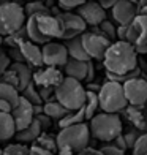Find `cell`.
<instances>
[{
    "mask_svg": "<svg viewBox=\"0 0 147 155\" xmlns=\"http://www.w3.org/2000/svg\"><path fill=\"white\" fill-rule=\"evenodd\" d=\"M65 79L64 73L60 71V68L55 67H41L37 68V71H33V84L37 87H59L62 81Z\"/></svg>",
    "mask_w": 147,
    "mask_h": 155,
    "instance_id": "cell-12",
    "label": "cell"
},
{
    "mask_svg": "<svg viewBox=\"0 0 147 155\" xmlns=\"http://www.w3.org/2000/svg\"><path fill=\"white\" fill-rule=\"evenodd\" d=\"M35 146L41 147V149H46V150H51L54 153L59 152V146H57V136H52L49 133H41L38 136V139L33 143Z\"/></svg>",
    "mask_w": 147,
    "mask_h": 155,
    "instance_id": "cell-28",
    "label": "cell"
},
{
    "mask_svg": "<svg viewBox=\"0 0 147 155\" xmlns=\"http://www.w3.org/2000/svg\"><path fill=\"white\" fill-rule=\"evenodd\" d=\"M19 51L24 57V62L27 65H30L33 68H41L44 67V62H43V51H41L40 45L33 43L30 40H25L24 43L19 45Z\"/></svg>",
    "mask_w": 147,
    "mask_h": 155,
    "instance_id": "cell-17",
    "label": "cell"
},
{
    "mask_svg": "<svg viewBox=\"0 0 147 155\" xmlns=\"http://www.w3.org/2000/svg\"><path fill=\"white\" fill-rule=\"evenodd\" d=\"M109 144H114L116 147H119V149H122V150H127L128 149V146H127V141H125V136H123V133L122 135H119L113 143H109Z\"/></svg>",
    "mask_w": 147,
    "mask_h": 155,
    "instance_id": "cell-44",
    "label": "cell"
},
{
    "mask_svg": "<svg viewBox=\"0 0 147 155\" xmlns=\"http://www.w3.org/2000/svg\"><path fill=\"white\" fill-rule=\"evenodd\" d=\"M101 150L106 153V155H125V150L119 149V147H116L114 144H106V146H103Z\"/></svg>",
    "mask_w": 147,
    "mask_h": 155,
    "instance_id": "cell-41",
    "label": "cell"
},
{
    "mask_svg": "<svg viewBox=\"0 0 147 155\" xmlns=\"http://www.w3.org/2000/svg\"><path fill=\"white\" fill-rule=\"evenodd\" d=\"M70 109H67L62 103H59L57 100H52V101H47L44 103V114L49 116L52 120H62L65 116L70 114Z\"/></svg>",
    "mask_w": 147,
    "mask_h": 155,
    "instance_id": "cell-26",
    "label": "cell"
},
{
    "mask_svg": "<svg viewBox=\"0 0 147 155\" xmlns=\"http://www.w3.org/2000/svg\"><path fill=\"white\" fill-rule=\"evenodd\" d=\"M125 112H127L128 122L135 127L136 130H139L141 133H145L147 131V116L144 114V111L141 108L128 104L127 109H125Z\"/></svg>",
    "mask_w": 147,
    "mask_h": 155,
    "instance_id": "cell-20",
    "label": "cell"
},
{
    "mask_svg": "<svg viewBox=\"0 0 147 155\" xmlns=\"http://www.w3.org/2000/svg\"><path fill=\"white\" fill-rule=\"evenodd\" d=\"M0 52H2V51H0Z\"/></svg>",
    "mask_w": 147,
    "mask_h": 155,
    "instance_id": "cell-60",
    "label": "cell"
},
{
    "mask_svg": "<svg viewBox=\"0 0 147 155\" xmlns=\"http://www.w3.org/2000/svg\"><path fill=\"white\" fill-rule=\"evenodd\" d=\"M11 68L15 70L19 76V92L29 86V84L33 82V73H32V67L27 65L25 62H13Z\"/></svg>",
    "mask_w": 147,
    "mask_h": 155,
    "instance_id": "cell-21",
    "label": "cell"
},
{
    "mask_svg": "<svg viewBox=\"0 0 147 155\" xmlns=\"http://www.w3.org/2000/svg\"><path fill=\"white\" fill-rule=\"evenodd\" d=\"M100 108V100H98V92L87 90V100L84 104V112H86V120H92L96 116V109Z\"/></svg>",
    "mask_w": 147,
    "mask_h": 155,
    "instance_id": "cell-27",
    "label": "cell"
},
{
    "mask_svg": "<svg viewBox=\"0 0 147 155\" xmlns=\"http://www.w3.org/2000/svg\"><path fill=\"white\" fill-rule=\"evenodd\" d=\"M98 100H100L101 112L117 114L120 111H125L128 106V100L123 90V84L106 81L98 90Z\"/></svg>",
    "mask_w": 147,
    "mask_h": 155,
    "instance_id": "cell-4",
    "label": "cell"
},
{
    "mask_svg": "<svg viewBox=\"0 0 147 155\" xmlns=\"http://www.w3.org/2000/svg\"><path fill=\"white\" fill-rule=\"evenodd\" d=\"M128 30H130V24L117 25V40H119V41H127Z\"/></svg>",
    "mask_w": 147,
    "mask_h": 155,
    "instance_id": "cell-42",
    "label": "cell"
},
{
    "mask_svg": "<svg viewBox=\"0 0 147 155\" xmlns=\"http://www.w3.org/2000/svg\"><path fill=\"white\" fill-rule=\"evenodd\" d=\"M0 111H6V112H11V106L6 101H2L0 100Z\"/></svg>",
    "mask_w": 147,
    "mask_h": 155,
    "instance_id": "cell-49",
    "label": "cell"
},
{
    "mask_svg": "<svg viewBox=\"0 0 147 155\" xmlns=\"http://www.w3.org/2000/svg\"><path fill=\"white\" fill-rule=\"evenodd\" d=\"M10 55L6 52H0V76H2L6 70L11 67V62H10Z\"/></svg>",
    "mask_w": 147,
    "mask_h": 155,
    "instance_id": "cell-40",
    "label": "cell"
},
{
    "mask_svg": "<svg viewBox=\"0 0 147 155\" xmlns=\"http://www.w3.org/2000/svg\"><path fill=\"white\" fill-rule=\"evenodd\" d=\"M27 22L24 6L18 2H8L0 5V35L5 38L21 30Z\"/></svg>",
    "mask_w": 147,
    "mask_h": 155,
    "instance_id": "cell-6",
    "label": "cell"
},
{
    "mask_svg": "<svg viewBox=\"0 0 147 155\" xmlns=\"http://www.w3.org/2000/svg\"><path fill=\"white\" fill-rule=\"evenodd\" d=\"M25 40H29V37H27V30H25V25H24L21 30L8 35V37H5L3 38V43L8 45L10 48H19V45L24 43Z\"/></svg>",
    "mask_w": 147,
    "mask_h": 155,
    "instance_id": "cell-31",
    "label": "cell"
},
{
    "mask_svg": "<svg viewBox=\"0 0 147 155\" xmlns=\"http://www.w3.org/2000/svg\"><path fill=\"white\" fill-rule=\"evenodd\" d=\"M11 116H13V119H15L16 130H18V131H22L24 128H27V127H29V125L35 120L33 104H32L29 100H25L22 95H21L19 103L11 109Z\"/></svg>",
    "mask_w": 147,
    "mask_h": 155,
    "instance_id": "cell-14",
    "label": "cell"
},
{
    "mask_svg": "<svg viewBox=\"0 0 147 155\" xmlns=\"http://www.w3.org/2000/svg\"><path fill=\"white\" fill-rule=\"evenodd\" d=\"M111 15H113V19L117 22V25L131 24L133 19L139 15V8L138 5L128 2V0H117L111 10Z\"/></svg>",
    "mask_w": 147,
    "mask_h": 155,
    "instance_id": "cell-16",
    "label": "cell"
},
{
    "mask_svg": "<svg viewBox=\"0 0 147 155\" xmlns=\"http://www.w3.org/2000/svg\"><path fill=\"white\" fill-rule=\"evenodd\" d=\"M87 0H57V3L60 8H64L65 11H70L73 8H79L81 5H84Z\"/></svg>",
    "mask_w": 147,
    "mask_h": 155,
    "instance_id": "cell-37",
    "label": "cell"
},
{
    "mask_svg": "<svg viewBox=\"0 0 147 155\" xmlns=\"http://www.w3.org/2000/svg\"><path fill=\"white\" fill-rule=\"evenodd\" d=\"M117 0H98V3H100L104 10H113V6L116 5Z\"/></svg>",
    "mask_w": 147,
    "mask_h": 155,
    "instance_id": "cell-47",
    "label": "cell"
},
{
    "mask_svg": "<svg viewBox=\"0 0 147 155\" xmlns=\"http://www.w3.org/2000/svg\"><path fill=\"white\" fill-rule=\"evenodd\" d=\"M128 2H131V3H135V5H138V3H139V0H128Z\"/></svg>",
    "mask_w": 147,
    "mask_h": 155,
    "instance_id": "cell-54",
    "label": "cell"
},
{
    "mask_svg": "<svg viewBox=\"0 0 147 155\" xmlns=\"http://www.w3.org/2000/svg\"><path fill=\"white\" fill-rule=\"evenodd\" d=\"M138 54H147V45L145 46H141V48H136Z\"/></svg>",
    "mask_w": 147,
    "mask_h": 155,
    "instance_id": "cell-51",
    "label": "cell"
},
{
    "mask_svg": "<svg viewBox=\"0 0 147 155\" xmlns=\"http://www.w3.org/2000/svg\"><path fill=\"white\" fill-rule=\"evenodd\" d=\"M35 119L40 122V125H41V128L43 130H46V128H49L51 127V122H52V119L49 117V116H46L44 112L43 114H38V116H35Z\"/></svg>",
    "mask_w": 147,
    "mask_h": 155,
    "instance_id": "cell-43",
    "label": "cell"
},
{
    "mask_svg": "<svg viewBox=\"0 0 147 155\" xmlns=\"http://www.w3.org/2000/svg\"><path fill=\"white\" fill-rule=\"evenodd\" d=\"M2 43H3V37L0 35V45H2Z\"/></svg>",
    "mask_w": 147,
    "mask_h": 155,
    "instance_id": "cell-56",
    "label": "cell"
},
{
    "mask_svg": "<svg viewBox=\"0 0 147 155\" xmlns=\"http://www.w3.org/2000/svg\"><path fill=\"white\" fill-rule=\"evenodd\" d=\"M0 155H3V149H0Z\"/></svg>",
    "mask_w": 147,
    "mask_h": 155,
    "instance_id": "cell-57",
    "label": "cell"
},
{
    "mask_svg": "<svg viewBox=\"0 0 147 155\" xmlns=\"http://www.w3.org/2000/svg\"><path fill=\"white\" fill-rule=\"evenodd\" d=\"M104 68L106 71L127 74L138 68V51L130 41H114L104 55Z\"/></svg>",
    "mask_w": 147,
    "mask_h": 155,
    "instance_id": "cell-1",
    "label": "cell"
},
{
    "mask_svg": "<svg viewBox=\"0 0 147 155\" xmlns=\"http://www.w3.org/2000/svg\"><path fill=\"white\" fill-rule=\"evenodd\" d=\"M81 40H82L84 49H86V52L89 54L90 60H104L106 51L109 49L111 43H113L111 40L103 37V35L98 33L96 30L82 33Z\"/></svg>",
    "mask_w": 147,
    "mask_h": 155,
    "instance_id": "cell-7",
    "label": "cell"
},
{
    "mask_svg": "<svg viewBox=\"0 0 147 155\" xmlns=\"http://www.w3.org/2000/svg\"><path fill=\"white\" fill-rule=\"evenodd\" d=\"M3 155H30V147H27L22 143L8 144L3 149Z\"/></svg>",
    "mask_w": 147,
    "mask_h": 155,
    "instance_id": "cell-34",
    "label": "cell"
},
{
    "mask_svg": "<svg viewBox=\"0 0 147 155\" xmlns=\"http://www.w3.org/2000/svg\"><path fill=\"white\" fill-rule=\"evenodd\" d=\"M141 135H142V133L139 131V130H136V128H133V130H130V131H127V133H123V136H125V141H127L128 149H133V147H135L138 138L141 136Z\"/></svg>",
    "mask_w": 147,
    "mask_h": 155,
    "instance_id": "cell-38",
    "label": "cell"
},
{
    "mask_svg": "<svg viewBox=\"0 0 147 155\" xmlns=\"http://www.w3.org/2000/svg\"><path fill=\"white\" fill-rule=\"evenodd\" d=\"M30 155H57V153H54L51 150H46V149H41V147L38 146H32L30 147Z\"/></svg>",
    "mask_w": 147,
    "mask_h": 155,
    "instance_id": "cell-45",
    "label": "cell"
},
{
    "mask_svg": "<svg viewBox=\"0 0 147 155\" xmlns=\"http://www.w3.org/2000/svg\"><path fill=\"white\" fill-rule=\"evenodd\" d=\"M25 30H27V37H29V40L33 41V43H37V45H46V43H49V41H51V40H47L44 35L40 32L38 24H37V16L27 18Z\"/></svg>",
    "mask_w": 147,
    "mask_h": 155,
    "instance_id": "cell-24",
    "label": "cell"
},
{
    "mask_svg": "<svg viewBox=\"0 0 147 155\" xmlns=\"http://www.w3.org/2000/svg\"><path fill=\"white\" fill-rule=\"evenodd\" d=\"M127 41L135 45V48H141L147 45V15L139 13L133 19V22L130 24Z\"/></svg>",
    "mask_w": 147,
    "mask_h": 155,
    "instance_id": "cell-15",
    "label": "cell"
},
{
    "mask_svg": "<svg viewBox=\"0 0 147 155\" xmlns=\"http://www.w3.org/2000/svg\"><path fill=\"white\" fill-rule=\"evenodd\" d=\"M86 122V112H84V108L79 111H71L68 116H65L62 120H59V127L60 128H67V127H71V125H78Z\"/></svg>",
    "mask_w": 147,
    "mask_h": 155,
    "instance_id": "cell-29",
    "label": "cell"
},
{
    "mask_svg": "<svg viewBox=\"0 0 147 155\" xmlns=\"http://www.w3.org/2000/svg\"><path fill=\"white\" fill-rule=\"evenodd\" d=\"M38 90H40V97H41V100H43V103L55 100V89H52V87H38Z\"/></svg>",
    "mask_w": 147,
    "mask_h": 155,
    "instance_id": "cell-39",
    "label": "cell"
},
{
    "mask_svg": "<svg viewBox=\"0 0 147 155\" xmlns=\"http://www.w3.org/2000/svg\"><path fill=\"white\" fill-rule=\"evenodd\" d=\"M123 90L127 95L128 104L142 108L147 103V79L145 78H135L123 84Z\"/></svg>",
    "mask_w": 147,
    "mask_h": 155,
    "instance_id": "cell-10",
    "label": "cell"
},
{
    "mask_svg": "<svg viewBox=\"0 0 147 155\" xmlns=\"http://www.w3.org/2000/svg\"><path fill=\"white\" fill-rule=\"evenodd\" d=\"M145 73H147V65H145Z\"/></svg>",
    "mask_w": 147,
    "mask_h": 155,
    "instance_id": "cell-59",
    "label": "cell"
},
{
    "mask_svg": "<svg viewBox=\"0 0 147 155\" xmlns=\"http://www.w3.org/2000/svg\"><path fill=\"white\" fill-rule=\"evenodd\" d=\"M139 13H144V15H147V6H144V8H142L141 11H139Z\"/></svg>",
    "mask_w": 147,
    "mask_h": 155,
    "instance_id": "cell-53",
    "label": "cell"
},
{
    "mask_svg": "<svg viewBox=\"0 0 147 155\" xmlns=\"http://www.w3.org/2000/svg\"><path fill=\"white\" fill-rule=\"evenodd\" d=\"M90 79H93V63H92V60L89 62V73H87L86 81H90Z\"/></svg>",
    "mask_w": 147,
    "mask_h": 155,
    "instance_id": "cell-48",
    "label": "cell"
},
{
    "mask_svg": "<svg viewBox=\"0 0 147 155\" xmlns=\"http://www.w3.org/2000/svg\"><path fill=\"white\" fill-rule=\"evenodd\" d=\"M76 155H92V153H87V152H81V153H76Z\"/></svg>",
    "mask_w": 147,
    "mask_h": 155,
    "instance_id": "cell-55",
    "label": "cell"
},
{
    "mask_svg": "<svg viewBox=\"0 0 147 155\" xmlns=\"http://www.w3.org/2000/svg\"><path fill=\"white\" fill-rule=\"evenodd\" d=\"M90 62V60H89ZM89 62L84 60H76V59H70L67 62V65L64 67L65 76L73 78L78 81H86L87 79V73H89Z\"/></svg>",
    "mask_w": 147,
    "mask_h": 155,
    "instance_id": "cell-18",
    "label": "cell"
},
{
    "mask_svg": "<svg viewBox=\"0 0 147 155\" xmlns=\"http://www.w3.org/2000/svg\"><path fill=\"white\" fill-rule=\"evenodd\" d=\"M41 133H43V128H41L40 122L35 119V120L27 127V128H24L22 131H18L15 138L19 141V143H22V144H25V143H35Z\"/></svg>",
    "mask_w": 147,
    "mask_h": 155,
    "instance_id": "cell-23",
    "label": "cell"
},
{
    "mask_svg": "<svg viewBox=\"0 0 147 155\" xmlns=\"http://www.w3.org/2000/svg\"><path fill=\"white\" fill-rule=\"evenodd\" d=\"M60 21L64 24V38L62 40H71L76 37H81L82 33H86L87 30V24L78 13H71V11H54Z\"/></svg>",
    "mask_w": 147,
    "mask_h": 155,
    "instance_id": "cell-8",
    "label": "cell"
},
{
    "mask_svg": "<svg viewBox=\"0 0 147 155\" xmlns=\"http://www.w3.org/2000/svg\"><path fill=\"white\" fill-rule=\"evenodd\" d=\"M37 24L40 32L44 35L47 40H62L64 38V24L57 15L47 13V15H38Z\"/></svg>",
    "mask_w": 147,
    "mask_h": 155,
    "instance_id": "cell-11",
    "label": "cell"
},
{
    "mask_svg": "<svg viewBox=\"0 0 147 155\" xmlns=\"http://www.w3.org/2000/svg\"><path fill=\"white\" fill-rule=\"evenodd\" d=\"M24 10H25L27 18L52 13V11H51V10H49L47 6L44 5V2H41V0H32V2H27V3H25V6H24Z\"/></svg>",
    "mask_w": 147,
    "mask_h": 155,
    "instance_id": "cell-30",
    "label": "cell"
},
{
    "mask_svg": "<svg viewBox=\"0 0 147 155\" xmlns=\"http://www.w3.org/2000/svg\"><path fill=\"white\" fill-rule=\"evenodd\" d=\"M144 6H147V0H139V3H138V8H139V11H141Z\"/></svg>",
    "mask_w": 147,
    "mask_h": 155,
    "instance_id": "cell-52",
    "label": "cell"
},
{
    "mask_svg": "<svg viewBox=\"0 0 147 155\" xmlns=\"http://www.w3.org/2000/svg\"><path fill=\"white\" fill-rule=\"evenodd\" d=\"M0 100L6 101L11 106V109H13L21 100V92L16 87L10 86V84L0 82Z\"/></svg>",
    "mask_w": 147,
    "mask_h": 155,
    "instance_id": "cell-25",
    "label": "cell"
},
{
    "mask_svg": "<svg viewBox=\"0 0 147 155\" xmlns=\"http://www.w3.org/2000/svg\"><path fill=\"white\" fill-rule=\"evenodd\" d=\"M0 82H5V84H10V86H13V87H16L18 90H19V76H18V73L13 70L11 67L6 70V71L0 76Z\"/></svg>",
    "mask_w": 147,
    "mask_h": 155,
    "instance_id": "cell-35",
    "label": "cell"
},
{
    "mask_svg": "<svg viewBox=\"0 0 147 155\" xmlns=\"http://www.w3.org/2000/svg\"><path fill=\"white\" fill-rule=\"evenodd\" d=\"M95 30H96L98 33H101L103 37H106L108 40H111L113 43H114V40L117 38V25H114V24L111 22V21H108V19L103 21V22L98 25Z\"/></svg>",
    "mask_w": 147,
    "mask_h": 155,
    "instance_id": "cell-33",
    "label": "cell"
},
{
    "mask_svg": "<svg viewBox=\"0 0 147 155\" xmlns=\"http://www.w3.org/2000/svg\"><path fill=\"white\" fill-rule=\"evenodd\" d=\"M21 95H22L25 100H29L33 106H37V104H44L43 103V100H41V97H40V90H38V87L35 86V84L32 82V84H29L22 92H21Z\"/></svg>",
    "mask_w": 147,
    "mask_h": 155,
    "instance_id": "cell-32",
    "label": "cell"
},
{
    "mask_svg": "<svg viewBox=\"0 0 147 155\" xmlns=\"http://www.w3.org/2000/svg\"><path fill=\"white\" fill-rule=\"evenodd\" d=\"M57 155H76L71 149H59Z\"/></svg>",
    "mask_w": 147,
    "mask_h": 155,
    "instance_id": "cell-50",
    "label": "cell"
},
{
    "mask_svg": "<svg viewBox=\"0 0 147 155\" xmlns=\"http://www.w3.org/2000/svg\"><path fill=\"white\" fill-rule=\"evenodd\" d=\"M64 45L67 46V51H68L70 59L84 60V62H89V60H90L89 54L86 52V49H84V45H82L81 37H76V38H71V40H67Z\"/></svg>",
    "mask_w": 147,
    "mask_h": 155,
    "instance_id": "cell-22",
    "label": "cell"
},
{
    "mask_svg": "<svg viewBox=\"0 0 147 155\" xmlns=\"http://www.w3.org/2000/svg\"><path fill=\"white\" fill-rule=\"evenodd\" d=\"M55 100L70 111H79L86 104L87 89L82 86L81 81L65 76L60 86L55 87Z\"/></svg>",
    "mask_w": 147,
    "mask_h": 155,
    "instance_id": "cell-2",
    "label": "cell"
},
{
    "mask_svg": "<svg viewBox=\"0 0 147 155\" xmlns=\"http://www.w3.org/2000/svg\"><path fill=\"white\" fill-rule=\"evenodd\" d=\"M133 155H147V131L138 138L135 147L131 149Z\"/></svg>",
    "mask_w": 147,
    "mask_h": 155,
    "instance_id": "cell-36",
    "label": "cell"
},
{
    "mask_svg": "<svg viewBox=\"0 0 147 155\" xmlns=\"http://www.w3.org/2000/svg\"><path fill=\"white\" fill-rule=\"evenodd\" d=\"M19 2H21V0H19ZM24 2H32V0H24Z\"/></svg>",
    "mask_w": 147,
    "mask_h": 155,
    "instance_id": "cell-58",
    "label": "cell"
},
{
    "mask_svg": "<svg viewBox=\"0 0 147 155\" xmlns=\"http://www.w3.org/2000/svg\"><path fill=\"white\" fill-rule=\"evenodd\" d=\"M8 55H10V59H13L15 62H24V57H22V54H21L19 48H11Z\"/></svg>",
    "mask_w": 147,
    "mask_h": 155,
    "instance_id": "cell-46",
    "label": "cell"
},
{
    "mask_svg": "<svg viewBox=\"0 0 147 155\" xmlns=\"http://www.w3.org/2000/svg\"><path fill=\"white\" fill-rule=\"evenodd\" d=\"M90 128L89 124L82 122L78 125H71L67 128H60L57 133V146L59 149H71L74 153H81L89 147L90 141Z\"/></svg>",
    "mask_w": 147,
    "mask_h": 155,
    "instance_id": "cell-5",
    "label": "cell"
},
{
    "mask_svg": "<svg viewBox=\"0 0 147 155\" xmlns=\"http://www.w3.org/2000/svg\"><path fill=\"white\" fill-rule=\"evenodd\" d=\"M16 124L11 112L0 111V141H8L13 136H16Z\"/></svg>",
    "mask_w": 147,
    "mask_h": 155,
    "instance_id": "cell-19",
    "label": "cell"
},
{
    "mask_svg": "<svg viewBox=\"0 0 147 155\" xmlns=\"http://www.w3.org/2000/svg\"><path fill=\"white\" fill-rule=\"evenodd\" d=\"M89 128L92 138L103 141V143H113L119 135H122L123 125L117 114L100 112L92 120H89Z\"/></svg>",
    "mask_w": 147,
    "mask_h": 155,
    "instance_id": "cell-3",
    "label": "cell"
},
{
    "mask_svg": "<svg viewBox=\"0 0 147 155\" xmlns=\"http://www.w3.org/2000/svg\"><path fill=\"white\" fill-rule=\"evenodd\" d=\"M78 15L86 21L87 25L98 27L103 21H106V10L98 3V0H87L78 8Z\"/></svg>",
    "mask_w": 147,
    "mask_h": 155,
    "instance_id": "cell-13",
    "label": "cell"
},
{
    "mask_svg": "<svg viewBox=\"0 0 147 155\" xmlns=\"http://www.w3.org/2000/svg\"><path fill=\"white\" fill-rule=\"evenodd\" d=\"M43 51V62L44 67H55V68H64L67 62L70 60V55L67 51V46L64 43H57V41H49L43 45L41 48Z\"/></svg>",
    "mask_w": 147,
    "mask_h": 155,
    "instance_id": "cell-9",
    "label": "cell"
}]
</instances>
